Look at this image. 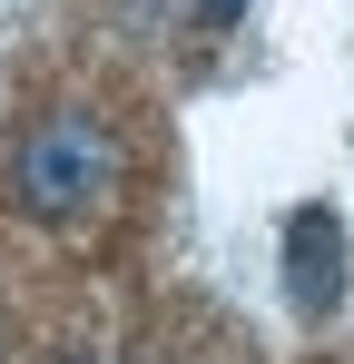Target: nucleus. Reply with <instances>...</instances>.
<instances>
[{"instance_id": "obj_1", "label": "nucleus", "mask_w": 354, "mask_h": 364, "mask_svg": "<svg viewBox=\"0 0 354 364\" xmlns=\"http://www.w3.org/2000/svg\"><path fill=\"white\" fill-rule=\"evenodd\" d=\"M118 187V138L89 109H59L20 138V158H10V197L40 217V227H79V217H99Z\"/></svg>"}, {"instance_id": "obj_2", "label": "nucleus", "mask_w": 354, "mask_h": 364, "mask_svg": "<svg viewBox=\"0 0 354 364\" xmlns=\"http://www.w3.org/2000/svg\"><path fill=\"white\" fill-rule=\"evenodd\" d=\"M286 286H295L305 315H325L345 296V217L335 207H295L286 217Z\"/></svg>"}, {"instance_id": "obj_3", "label": "nucleus", "mask_w": 354, "mask_h": 364, "mask_svg": "<svg viewBox=\"0 0 354 364\" xmlns=\"http://www.w3.org/2000/svg\"><path fill=\"white\" fill-rule=\"evenodd\" d=\"M236 10H246V0H197V20H207V30H227Z\"/></svg>"}, {"instance_id": "obj_4", "label": "nucleus", "mask_w": 354, "mask_h": 364, "mask_svg": "<svg viewBox=\"0 0 354 364\" xmlns=\"http://www.w3.org/2000/svg\"><path fill=\"white\" fill-rule=\"evenodd\" d=\"M59 364H89V355H59Z\"/></svg>"}]
</instances>
